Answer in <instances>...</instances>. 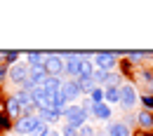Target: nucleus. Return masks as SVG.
<instances>
[{
	"instance_id": "obj_18",
	"label": "nucleus",
	"mask_w": 153,
	"mask_h": 136,
	"mask_svg": "<svg viewBox=\"0 0 153 136\" xmlns=\"http://www.w3.org/2000/svg\"><path fill=\"white\" fill-rule=\"evenodd\" d=\"M87 99H90L92 103H101V101H104V87H94V89L87 94Z\"/></svg>"
},
{
	"instance_id": "obj_25",
	"label": "nucleus",
	"mask_w": 153,
	"mask_h": 136,
	"mask_svg": "<svg viewBox=\"0 0 153 136\" xmlns=\"http://www.w3.org/2000/svg\"><path fill=\"white\" fill-rule=\"evenodd\" d=\"M45 136H59V132H57V129H52V127H50V129H47V134H45Z\"/></svg>"
},
{
	"instance_id": "obj_23",
	"label": "nucleus",
	"mask_w": 153,
	"mask_h": 136,
	"mask_svg": "<svg viewBox=\"0 0 153 136\" xmlns=\"http://www.w3.org/2000/svg\"><path fill=\"white\" fill-rule=\"evenodd\" d=\"M0 129H12V120L7 115H0Z\"/></svg>"
},
{
	"instance_id": "obj_27",
	"label": "nucleus",
	"mask_w": 153,
	"mask_h": 136,
	"mask_svg": "<svg viewBox=\"0 0 153 136\" xmlns=\"http://www.w3.org/2000/svg\"><path fill=\"white\" fill-rule=\"evenodd\" d=\"M33 136H36V134H33Z\"/></svg>"
},
{
	"instance_id": "obj_14",
	"label": "nucleus",
	"mask_w": 153,
	"mask_h": 136,
	"mask_svg": "<svg viewBox=\"0 0 153 136\" xmlns=\"http://www.w3.org/2000/svg\"><path fill=\"white\" fill-rule=\"evenodd\" d=\"M5 115L10 117V120H19L21 117V106H19V101L14 96H10L5 101Z\"/></svg>"
},
{
	"instance_id": "obj_16",
	"label": "nucleus",
	"mask_w": 153,
	"mask_h": 136,
	"mask_svg": "<svg viewBox=\"0 0 153 136\" xmlns=\"http://www.w3.org/2000/svg\"><path fill=\"white\" fill-rule=\"evenodd\" d=\"M127 54V63H139V61H146L153 52H141V49H132V52H125Z\"/></svg>"
},
{
	"instance_id": "obj_21",
	"label": "nucleus",
	"mask_w": 153,
	"mask_h": 136,
	"mask_svg": "<svg viewBox=\"0 0 153 136\" xmlns=\"http://www.w3.org/2000/svg\"><path fill=\"white\" fill-rule=\"evenodd\" d=\"M59 136H78V129H76V127H71V124H64L61 132H59Z\"/></svg>"
},
{
	"instance_id": "obj_13",
	"label": "nucleus",
	"mask_w": 153,
	"mask_h": 136,
	"mask_svg": "<svg viewBox=\"0 0 153 136\" xmlns=\"http://www.w3.org/2000/svg\"><path fill=\"white\" fill-rule=\"evenodd\" d=\"M104 132L108 136H132L130 127H127L125 122H108V127H106Z\"/></svg>"
},
{
	"instance_id": "obj_8",
	"label": "nucleus",
	"mask_w": 153,
	"mask_h": 136,
	"mask_svg": "<svg viewBox=\"0 0 153 136\" xmlns=\"http://www.w3.org/2000/svg\"><path fill=\"white\" fill-rule=\"evenodd\" d=\"M61 80H64V78H52V75H47L40 87H42V92H45L50 99H54L59 94V89H61Z\"/></svg>"
},
{
	"instance_id": "obj_3",
	"label": "nucleus",
	"mask_w": 153,
	"mask_h": 136,
	"mask_svg": "<svg viewBox=\"0 0 153 136\" xmlns=\"http://www.w3.org/2000/svg\"><path fill=\"white\" fill-rule=\"evenodd\" d=\"M92 63H94V68H101V71L111 73V68H115V63H118V52H94Z\"/></svg>"
},
{
	"instance_id": "obj_12",
	"label": "nucleus",
	"mask_w": 153,
	"mask_h": 136,
	"mask_svg": "<svg viewBox=\"0 0 153 136\" xmlns=\"http://www.w3.org/2000/svg\"><path fill=\"white\" fill-rule=\"evenodd\" d=\"M64 75L71 78V80H76L78 75H80V59H78V52H76L73 59H68V61L64 63Z\"/></svg>"
},
{
	"instance_id": "obj_10",
	"label": "nucleus",
	"mask_w": 153,
	"mask_h": 136,
	"mask_svg": "<svg viewBox=\"0 0 153 136\" xmlns=\"http://www.w3.org/2000/svg\"><path fill=\"white\" fill-rule=\"evenodd\" d=\"M134 120H137L139 129H144V132H153V110H139Z\"/></svg>"
},
{
	"instance_id": "obj_22",
	"label": "nucleus",
	"mask_w": 153,
	"mask_h": 136,
	"mask_svg": "<svg viewBox=\"0 0 153 136\" xmlns=\"http://www.w3.org/2000/svg\"><path fill=\"white\" fill-rule=\"evenodd\" d=\"M141 106H144V110H153V94H144L141 96Z\"/></svg>"
},
{
	"instance_id": "obj_24",
	"label": "nucleus",
	"mask_w": 153,
	"mask_h": 136,
	"mask_svg": "<svg viewBox=\"0 0 153 136\" xmlns=\"http://www.w3.org/2000/svg\"><path fill=\"white\" fill-rule=\"evenodd\" d=\"M7 78V66H0V80Z\"/></svg>"
},
{
	"instance_id": "obj_11",
	"label": "nucleus",
	"mask_w": 153,
	"mask_h": 136,
	"mask_svg": "<svg viewBox=\"0 0 153 136\" xmlns=\"http://www.w3.org/2000/svg\"><path fill=\"white\" fill-rule=\"evenodd\" d=\"M36 115H38L40 122H45V124L50 127V124H54V122L61 120V110H57V108H47V110H38Z\"/></svg>"
},
{
	"instance_id": "obj_4",
	"label": "nucleus",
	"mask_w": 153,
	"mask_h": 136,
	"mask_svg": "<svg viewBox=\"0 0 153 136\" xmlns=\"http://www.w3.org/2000/svg\"><path fill=\"white\" fill-rule=\"evenodd\" d=\"M118 92H120V99H118V103L125 108V110H132L134 106H137V101H139V96H137V89H134V85H120L118 87Z\"/></svg>"
},
{
	"instance_id": "obj_2",
	"label": "nucleus",
	"mask_w": 153,
	"mask_h": 136,
	"mask_svg": "<svg viewBox=\"0 0 153 136\" xmlns=\"http://www.w3.org/2000/svg\"><path fill=\"white\" fill-rule=\"evenodd\" d=\"M38 124H40V120H38V115L33 113V115H21L19 120H14L12 129H14L19 136H31L33 132H36Z\"/></svg>"
},
{
	"instance_id": "obj_26",
	"label": "nucleus",
	"mask_w": 153,
	"mask_h": 136,
	"mask_svg": "<svg viewBox=\"0 0 153 136\" xmlns=\"http://www.w3.org/2000/svg\"><path fill=\"white\" fill-rule=\"evenodd\" d=\"M94 136H108V134H106L104 129H97V132H94Z\"/></svg>"
},
{
	"instance_id": "obj_19",
	"label": "nucleus",
	"mask_w": 153,
	"mask_h": 136,
	"mask_svg": "<svg viewBox=\"0 0 153 136\" xmlns=\"http://www.w3.org/2000/svg\"><path fill=\"white\" fill-rule=\"evenodd\" d=\"M19 54L21 52H5V66H14L19 61Z\"/></svg>"
},
{
	"instance_id": "obj_15",
	"label": "nucleus",
	"mask_w": 153,
	"mask_h": 136,
	"mask_svg": "<svg viewBox=\"0 0 153 136\" xmlns=\"http://www.w3.org/2000/svg\"><path fill=\"white\" fill-rule=\"evenodd\" d=\"M45 59H47V52H26V66L28 68H36V66H42L45 63Z\"/></svg>"
},
{
	"instance_id": "obj_9",
	"label": "nucleus",
	"mask_w": 153,
	"mask_h": 136,
	"mask_svg": "<svg viewBox=\"0 0 153 136\" xmlns=\"http://www.w3.org/2000/svg\"><path fill=\"white\" fill-rule=\"evenodd\" d=\"M90 115H94L97 120H104V122H111V115H113V110H111V106L108 103H94L92 106V113Z\"/></svg>"
},
{
	"instance_id": "obj_6",
	"label": "nucleus",
	"mask_w": 153,
	"mask_h": 136,
	"mask_svg": "<svg viewBox=\"0 0 153 136\" xmlns=\"http://www.w3.org/2000/svg\"><path fill=\"white\" fill-rule=\"evenodd\" d=\"M59 92H61V96L66 99V103H68V106H71V103H76L78 99L82 96V94H80L78 82H76V80H71V78L61 80V89H59Z\"/></svg>"
},
{
	"instance_id": "obj_7",
	"label": "nucleus",
	"mask_w": 153,
	"mask_h": 136,
	"mask_svg": "<svg viewBox=\"0 0 153 136\" xmlns=\"http://www.w3.org/2000/svg\"><path fill=\"white\" fill-rule=\"evenodd\" d=\"M7 78L12 80L14 85H24L28 78V66L24 61H17L14 66H7Z\"/></svg>"
},
{
	"instance_id": "obj_17",
	"label": "nucleus",
	"mask_w": 153,
	"mask_h": 136,
	"mask_svg": "<svg viewBox=\"0 0 153 136\" xmlns=\"http://www.w3.org/2000/svg\"><path fill=\"white\" fill-rule=\"evenodd\" d=\"M118 99H120V92H118V87H104V103H118Z\"/></svg>"
},
{
	"instance_id": "obj_1",
	"label": "nucleus",
	"mask_w": 153,
	"mask_h": 136,
	"mask_svg": "<svg viewBox=\"0 0 153 136\" xmlns=\"http://www.w3.org/2000/svg\"><path fill=\"white\" fill-rule=\"evenodd\" d=\"M61 117L66 120V124H71V127H76V129H80L82 124H87V113H85L78 103L66 106V108L61 110Z\"/></svg>"
},
{
	"instance_id": "obj_5",
	"label": "nucleus",
	"mask_w": 153,
	"mask_h": 136,
	"mask_svg": "<svg viewBox=\"0 0 153 136\" xmlns=\"http://www.w3.org/2000/svg\"><path fill=\"white\" fill-rule=\"evenodd\" d=\"M45 73L52 75V78H64V61L57 57V52H47V59L42 63Z\"/></svg>"
},
{
	"instance_id": "obj_20",
	"label": "nucleus",
	"mask_w": 153,
	"mask_h": 136,
	"mask_svg": "<svg viewBox=\"0 0 153 136\" xmlns=\"http://www.w3.org/2000/svg\"><path fill=\"white\" fill-rule=\"evenodd\" d=\"M94 127H92V124H82V127H80V129H78V136H94Z\"/></svg>"
}]
</instances>
